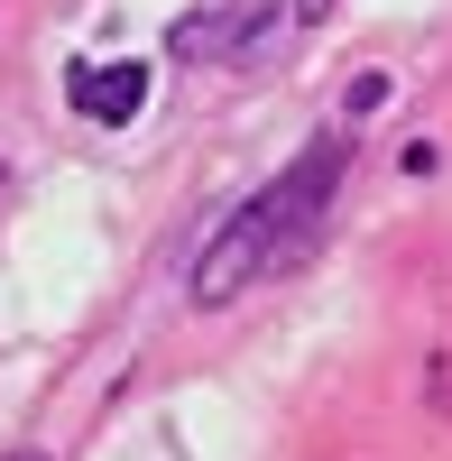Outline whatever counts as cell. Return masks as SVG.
<instances>
[{
	"label": "cell",
	"instance_id": "6da1fadb",
	"mask_svg": "<svg viewBox=\"0 0 452 461\" xmlns=\"http://www.w3.org/2000/svg\"><path fill=\"white\" fill-rule=\"evenodd\" d=\"M342 167H351V139L323 130L277 185H258V194L203 240V258H194V304H231V295L258 286V277H286V267L314 249V230H323V212H332Z\"/></svg>",
	"mask_w": 452,
	"mask_h": 461
},
{
	"label": "cell",
	"instance_id": "7a4b0ae2",
	"mask_svg": "<svg viewBox=\"0 0 452 461\" xmlns=\"http://www.w3.org/2000/svg\"><path fill=\"white\" fill-rule=\"evenodd\" d=\"M268 28H277V10H268V0H240V10H203V19H185V28H176V56H249Z\"/></svg>",
	"mask_w": 452,
	"mask_h": 461
},
{
	"label": "cell",
	"instance_id": "3957f363",
	"mask_svg": "<svg viewBox=\"0 0 452 461\" xmlns=\"http://www.w3.org/2000/svg\"><path fill=\"white\" fill-rule=\"evenodd\" d=\"M139 102H148V65H84L74 74V111L102 121V130H121Z\"/></svg>",
	"mask_w": 452,
	"mask_h": 461
},
{
	"label": "cell",
	"instance_id": "277c9868",
	"mask_svg": "<svg viewBox=\"0 0 452 461\" xmlns=\"http://www.w3.org/2000/svg\"><path fill=\"white\" fill-rule=\"evenodd\" d=\"M295 19H332V0H295Z\"/></svg>",
	"mask_w": 452,
	"mask_h": 461
},
{
	"label": "cell",
	"instance_id": "5b68a950",
	"mask_svg": "<svg viewBox=\"0 0 452 461\" xmlns=\"http://www.w3.org/2000/svg\"><path fill=\"white\" fill-rule=\"evenodd\" d=\"M19 461H37V452H19Z\"/></svg>",
	"mask_w": 452,
	"mask_h": 461
}]
</instances>
